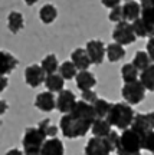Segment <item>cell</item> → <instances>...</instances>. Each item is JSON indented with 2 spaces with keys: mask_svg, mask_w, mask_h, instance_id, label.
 <instances>
[{
  "mask_svg": "<svg viewBox=\"0 0 154 155\" xmlns=\"http://www.w3.org/2000/svg\"><path fill=\"white\" fill-rule=\"evenodd\" d=\"M94 122H89L87 119H82L74 114H65L59 119V128L65 138L77 139L82 138L87 135L88 131H91Z\"/></svg>",
  "mask_w": 154,
  "mask_h": 155,
  "instance_id": "obj_1",
  "label": "cell"
},
{
  "mask_svg": "<svg viewBox=\"0 0 154 155\" xmlns=\"http://www.w3.org/2000/svg\"><path fill=\"white\" fill-rule=\"evenodd\" d=\"M134 111L130 104L127 102H117V104H112L110 112L107 115V121L111 124V127H115L117 129H128L131 128L132 121H134Z\"/></svg>",
  "mask_w": 154,
  "mask_h": 155,
  "instance_id": "obj_2",
  "label": "cell"
},
{
  "mask_svg": "<svg viewBox=\"0 0 154 155\" xmlns=\"http://www.w3.org/2000/svg\"><path fill=\"white\" fill-rule=\"evenodd\" d=\"M141 134L134 131L132 128L124 129L120 135V142L117 148V155H125V154H141Z\"/></svg>",
  "mask_w": 154,
  "mask_h": 155,
  "instance_id": "obj_3",
  "label": "cell"
},
{
  "mask_svg": "<svg viewBox=\"0 0 154 155\" xmlns=\"http://www.w3.org/2000/svg\"><path fill=\"white\" fill-rule=\"evenodd\" d=\"M48 139L46 134L39 129L38 127H30L28 128L25 134H23V139H22V145H23V151L29 152V151H40L43 142Z\"/></svg>",
  "mask_w": 154,
  "mask_h": 155,
  "instance_id": "obj_4",
  "label": "cell"
},
{
  "mask_svg": "<svg viewBox=\"0 0 154 155\" xmlns=\"http://www.w3.org/2000/svg\"><path fill=\"white\" fill-rule=\"evenodd\" d=\"M145 91L147 89L144 88V85L138 79L135 82L124 83V86L121 89V95L127 104H130V105H138L145 98Z\"/></svg>",
  "mask_w": 154,
  "mask_h": 155,
  "instance_id": "obj_5",
  "label": "cell"
},
{
  "mask_svg": "<svg viewBox=\"0 0 154 155\" xmlns=\"http://www.w3.org/2000/svg\"><path fill=\"white\" fill-rule=\"evenodd\" d=\"M112 39L114 42L122 45V46H127V45H131L135 42V33H134V29H132V25L130 22H122L117 23V26L112 30Z\"/></svg>",
  "mask_w": 154,
  "mask_h": 155,
  "instance_id": "obj_6",
  "label": "cell"
},
{
  "mask_svg": "<svg viewBox=\"0 0 154 155\" xmlns=\"http://www.w3.org/2000/svg\"><path fill=\"white\" fill-rule=\"evenodd\" d=\"M87 52H88L92 65H101L104 62V58L107 56V46L104 45L102 40L92 39L87 43Z\"/></svg>",
  "mask_w": 154,
  "mask_h": 155,
  "instance_id": "obj_7",
  "label": "cell"
},
{
  "mask_svg": "<svg viewBox=\"0 0 154 155\" xmlns=\"http://www.w3.org/2000/svg\"><path fill=\"white\" fill-rule=\"evenodd\" d=\"M131 128L141 135H144L145 132H150V131H154V112L135 114Z\"/></svg>",
  "mask_w": 154,
  "mask_h": 155,
  "instance_id": "obj_8",
  "label": "cell"
},
{
  "mask_svg": "<svg viewBox=\"0 0 154 155\" xmlns=\"http://www.w3.org/2000/svg\"><path fill=\"white\" fill-rule=\"evenodd\" d=\"M46 73L40 65H30L25 69V82L30 88H38L42 83H45Z\"/></svg>",
  "mask_w": 154,
  "mask_h": 155,
  "instance_id": "obj_9",
  "label": "cell"
},
{
  "mask_svg": "<svg viewBox=\"0 0 154 155\" xmlns=\"http://www.w3.org/2000/svg\"><path fill=\"white\" fill-rule=\"evenodd\" d=\"M77 104L75 99V94L69 91V89H63L61 91L58 96H56V109L61 112V114H69L74 109V106Z\"/></svg>",
  "mask_w": 154,
  "mask_h": 155,
  "instance_id": "obj_10",
  "label": "cell"
},
{
  "mask_svg": "<svg viewBox=\"0 0 154 155\" xmlns=\"http://www.w3.org/2000/svg\"><path fill=\"white\" fill-rule=\"evenodd\" d=\"M84 152H85V155H110L111 150L108 147V144H107L105 138L92 137L87 142Z\"/></svg>",
  "mask_w": 154,
  "mask_h": 155,
  "instance_id": "obj_11",
  "label": "cell"
},
{
  "mask_svg": "<svg viewBox=\"0 0 154 155\" xmlns=\"http://www.w3.org/2000/svg\"><path fill=\"white\" fill-rule=\"evenodd\" d=\"M35 106L42 112H52L56 108V98L53 96L52 92H49V91L40 92L39 95H36Z\"/></svg>",
  "mask_w": 154,
  "mask_h": 155,
  "instance_id": "obj_12",
  "label": "cell"
},
{
  "mask_svg": "<svg viewBox=\"0 0 154 155\" xmlns=\"http://www.w3.org/2000/svg\"><path fill=\"white\" fill-rule=\"evenodd\" d=\"M71 61L74 62V65L77 66L78 71H88L89 66L92 65L87 49H82V48H77L75 50H72Z\"/></svg>",
  "mask_w": 154,
  "mask_h": 155,
  "instance_id": "obj_13",
  "label": "cell"
},
{
  "mask_svg": "<svg viewBox=\"0 0 154 155\" xmlns=\"http://www.w3.org/2000/svg\"><path fill=\"white\" fill-rule=\"evenodd\" d=\"M141 13H143L141 5L135 0H130V2H125L122 5V16H124L125 22L132 23L134 20L141 17Z\"/></svg>",
  "mask_w": 154,
  "mask_h": 155,
  "instance_id": "obj_14",
  "label": "cell"
},
{
  "mask_svg": "<svg viewBox=\"0 0 154 155\" xmlns=\"http://www.w3.org/2000/svg\"><path fill=\"white\" fill-rule=\"evenodd\" d=\"M65 147L59 138H48L40 148V155H63Z\"/></svg>",
  "mask_w": 154,
  "mask_h": 155,
  "instance_id": "obj_15",
  "label": "cell"
},
{
  "mask_svg": "<svg viewBox=\"0 0 154 155\" xmlns=\"http://www.w3.org/2000/svg\"><path fill=\"white\" fill-rule=\"evenodd\" d=\"M17 59L15 56L6 52V50H0V75H9L15 71V68L17 66Z\"/></svg>",
  "mask_w": 154,
  "mask_h": 155,
  "instance_id": "obj_16",
  "label": "cell"
},
{
  "mask_svg": "<svg viewBox=\"0 0 154 155\" xmlns=\"http://www.w3.org/2000/svg\"><path fill=\"white\" fill-rule=\"evenodd\" d=\"M75 82H77L78 89L88 91V89H92L97 85V78L94 76V73L89 72V71H79L77 78H75Z\"/></svg>",
  "mask_w": 154,
  "mask_h": 155,
  "instance_id": "obj_17",
  "label": "cell"
},
{
  "mask_svg": "<svg viewBox=\"0 0 154 155\" xmlns=\"http://www.w3.org/2000/svg\"><path fill=\"white\" fill-rule=\"evenodd\" d=\"M45 86L46 89L55 94V92H61L63 91V86H65V79L59 75V73H52V75H46V79H45Z\"/></svg>",
  "mask_w": 154,
  "mask_h": 155,
  "instance_id": "obj_18",
  "label": "cell"
},
{
  "mask_svg": "<svg viewBox=\"0 0 154 155\" xmlns=\"http://www.w3.org/2000/svg\"><path fill=\"white\" fill-rule=\"evenodd\" d=\"M111 124L107 119H101V118H97L94 121L92 127H91V132H92L94 137H98V138H105L108 137L110 132L112 131L111 129Z\"/></svg>",
  "mask_w": 154,
  "mask_h": 155,
  "instance_id": "obj_19",
  "label": "cell"
},
{
  "mask_svg": "<svg viewBox=\"0 0 154 155\" xmlns=\"http://www.w3.org/2000/svg\"><path fill=\"white\" fill-rule=\"evenodd\" d=\"M25 28V19H23L22 13L19 12H10L7 16V29L10 30L12 33H19L20 30H23Z\"/></svg>",
  "mask_w": 154,
  "mask_h": 155,
  "instance_id": "obj_20",
  "label": "cell"
},
{
  "mask_svg": "<svg viewBox=\"0 0 154 155\" xmlns=\"http://www.w3.org/2000/svg\"><path fill=\"white\" fill-rule=\"evenodd\" d=\"M58 17V9H56L53 5H45L40 7L39 10V19L40 22L45 23V25H50L53 23Z\"/></svg>",
  "mask_w": 154,
  "mask_h": 155,
  "instance_id": "obj_21",
  "label": "cell"
},
{
  "mask_svg": "<svg viewBox=\"0 0 154 155\" xmlns=\"http://www.w3.org/2000/svg\"><path fill=\"white\" fill-rule=\"evenodd\" d=\"M124 56H125V49L122 45L114 42V43H110L107 46V59L110 62L114 63V62L121 61Z\"/></svg>",
  "mask_w": 154,
  "mask_h": 155,
  "instance_id": "obj_22",
  "label": "cell"
},
{
  "mask_svg": "<svg viewBox=\"0 0 154 155\" xmlns=\"http://www.w3.org/2000/svg\"><path fill=\"white\" fill-rule=\"evenodd\" d=\"M151 58L149 56V53L147 52H144V50H138L137 53L134 55V58H132V65L137 68L140 72H143L144 69H147V68L151 65Z\"/></svg>",
  "mask_w": 154,
  "mask_h": 155,
  "instance_id": "obj_23",
  "label": "cell"
},
{
  "mask_svg": "<svg viewBox=\"0 0 154 155\" xmlns=\"http://www.w3.org/2000/svg\"><path fill=\"white\" fill-rule=\"evenodd\" d=\"M140 82L143 83L147 91L154 92V63H151L143 72H140Z\"/></svg>",
  "mask_w": 154,
  "mask_h": 155,
  "instance_id": "obj_24",
  "label": "cell"
},
{
  "mask_svg": "<svg viewBox=\"0 0 154 155\" xmlns=\"http://www.w3.org/2000/svg\"><path fill=\"white\" fill-rule=\"evenodd\" d=\"M121 78L124 83H130V82H135L140 78V71L134 66L132 63H125L121 68Z\"/></svg>",
  "mask_w": 154,
  "mask_h": 155,
  "instance_id": "obj_25",
  "label": "cell"
},
{
  "mask_svg": "<svg viewBox=\"0 0 154 155\" xmlns=\"http://www.w3.org/2000/svg\"><path fill=\"white\" fill-rule=\"evenodd\" d=\"M40 66H42V69L45 71V73L46 75H52V73H56L58 71H59V62H58V58H56L55 55H48L43 58V61L40 62Z\"/></svg>",
  "mask_w": 154,
  "mask_h": 155,
  "instance_id": "obj_26",
  "label": "cell"
},
{
  "mask_svg": "<svg viewBox=\"0 0 154 155\" xmlns=\"http://www.w3.org/2000/svg\"><path fill=\"white\" fill-rule=\"evenodd\" d=\"M58 72H59V75H61L65 81H71L74 78H77L78 69H77V66L74 65L72 61H66V62H63V63H61Z\"/></svg>",
  "mask_w": 154,
  "mask_h": 155,
  "instance_id": "obj_27",
  "label": "cell"
},
{
  "mask_svg": "<svg viewBox=\"0 0 154 155\" xmlns=\"http://www.w3.org/2000/svg\"><path fill=\"white\" fill-rule=\"evenodd\" d=\"M92 106H94V111H95L97 118L105 119L107 115H108V112H110V109H111V106H112V104H110L108 101L102 99V98H98V99L92 104Z\"/></svg>",
  "mask_w": 154,
  "mask_h": 155,
  "instance_id": "obj_28",
  "label": "cell"
},
{
  "mask_svg": "<svg viewBox=\"0 0 154 155\" xmlns=\"http://www.w3.org/2000/svg\"><path fill=\"white\" fill-rule=\"evenodd\" d=\"M141 19L147 26L149 30V38L154 36V7H149V9H143L141 13Z\"/></svg>",
  "mask_w": 154,
  "mask_h": 155,
  "instance_id": "obj_29",
  "label": "cell"
},
{
  "mask_svg": "<svg viewBox=\"0 0 154 155\" xmlns=\"http://www.w3.org/2000/svg\"><path fill=\"white\" fill-rule=\"evenodd\" d=\"M38 128L39 129H42V131L46 134V137H48V138H55L56 134H58V127L53 125V124L50 122V119H48V118L39 122Z\"/></svg>",
  "mask_w": 154,
  "mask_h": 155,
  "instance_id": "obj_30",
  "label": "cell"
},
{
  "mask_svg": "<svg viewBox=\"0 0 154 155\" xmlns=\"http://www.w3.org/2000/svg\"><path fill=\"white\" fill-rule=\"evenodd\" d=\"M131 25H132L134 33H135L137 38H149V30H147V26H145V23L143 22V19H141V17L137 19V20H134Z\"/></svg>",
  "mask_w": 154,
  "mask_h": 155,
  "instance_id": "obj_31",
  "label": "cell"
},
{
  "mask_svg": "<svg viewBox=\"0 0 154 155\" xmlns=\"http://www.w3.org/2000/svg\"><path fill=\"white\" fill-rule=\"evenodd\" d=\"M141 147H143V150L154 154V131L145 132L141 137Z\"/></svg>",
  "mask_w": 154,
  "mask_h": 155,
  "instance_id": "obj_32",
  "label": "cell"
},
{
  "mask_svg": "<svg viewBox=\"0 0 154 155\" xmlns=\"http://www.w3.org/2000/svg\"><path fill=\"white\" fill-rule=\"evenodd\" d=\"M105 141H107V144H108V147H110L111 152H112V151H117V148H118V142H120V134L115 132V131H111L110 135L105 137Z\"/></svg>",
  "mask_w": 154,
  "mask_h": 155,
  "instance_id": "obj_33",
  "label": "cell"
},
{
  "mask_svg": "<svg viewBox=\"0 0 154 155\" xmlns=\"http://www.w3.org/2000/svg\"><path fill=\"white\" fill-rule=\"evenodd\" d=\"M108 19L110 22L112 23H120L124 20V16H122V6H117L114 9H111L110 15H108Z\"/></svg>",
  "mask_w": 154,
  "mask_h": 155,
  "instance_id": "obj_34",
  "label": "cell"
},
{
  "mask_svg": "<svg viewBox=\"0 0 154 155\" xmlns=\"http://www.w3.org/2000/svg\"><path fill=\"white\" fill-rule=\"evenodd\" d=\"M81 98H82V101H85V102H88V104H91V105H92L94 102L98 99V95L95 94L92 89H88V91H82Z\"/></svg>",
  "mask_w": 154,
  "mask_h": 155,
  "instance_id": "obj_35",
  "label": "cell"
},
{
  "mask_svg": "<svg viewBox=\"0 0 154 155\" xmlns=\"http://www.w3.org/2000/svg\"><path fill=\"white\" fill-rule=\"evenodd\" d=\"M101 3H102V6L104 7H107V9H114V7H117V6H121L120 3H121V0H101Z\"/></svg>",
  "mask_w": 154,
  "mask_h": 155,
  "instance_id": "obj_36",
  "label": "cell"
},
{
  "mask_svg": "<svg viewBox=\"0 0 154 155\" xmlns=\"http://www.w3.org/2000/svg\"><path fill=\"white\" fill-rule=\"evenodd\" d=\"M147 53H149V56L151 58V61L154 62V36H151V38L149 39V42H147V50H145Z\"/></svg>",
  "mask_w": 154,
  "mask_h": 155,
  "instance_id": "obj_37",
  "label": "cell"
},
{
  "mask_svg": "<svg viewBox=\"0 0 154 155\" xmlns=\"http://www.w3.org/2000/svg\"><path fill=\"white\" fill-rule=\"evenodd\" d=\"M7 85H9V81H7V78L5 75H0V94L7 88Z\"/></svg>",
  "mask_w": 154,
  "mask_h": 155,
  "instance_id": "obj_38",
  "label": "cell"
},
{
  "mask_svg": "<svg viewBox=\"0 0 154 155\" xmlns=\"http://www.w3.org/2000/svg\"><path fill=\"white\" fill-rule=\"evenodd\" d=\"M141 9H149V7H154V0H140Z\"/></svg>",
  "mask_w": 154,
  "mask_h": 155,
  "instance_id": "obj_39",
  "label": "cell"
},
{
  "mask_svg": "<svg viewBox=\"0 0 154 155\" xmlns=\"http://www.w3.org/2000/svg\"><path fill=\"white\" fill-rule=\"evenodd\" d=\"M7 108H9V105H7V102L3 99H0V116L5 115L6 111H7Z\"/></svg>",
  "mask_w": 154,
  "mask_h": 155,
  "instance_id": "obj_40",
  "label": "cell"
},
{
  "mask_svg": "<svg viewBox=\"0 0 154 155\" xmlns=\"http://www.w3.org/2000/svg\"><path fill=\"white\" fill-rule=\"evenodd\" d=\"M5 155H25V151H20V150H17V148H12Z\"/></svg>",
  "mask_w": 154,
  "mask_h": 155,
  "instance_id": "obj_41",
  "label": "cell"
},
{
  "mask_svg": "<svg viewBox=\"0 0 154 155\" xmlns=\"http://www.w3.org/2000/svg\"><path fill=\"white\" fill-rule=\"evenodd\" d=\"M25 3L28 6H35L36 3H38V0H25Z\"/></svg>",
  "mask_w": 154,
  "mask_h": 155,
  "instance_id": "obj_42",
  "label": "cell"
},
{
  "mask_svg": "<svg viewBox=\"0 0 154 155\" xmlns=\"http://www.w3.org/2000/svg\"><path fill=\"white\" fill-rule=\"evenodd\" d=\"M25 155H40V151H29V152H25Z\"/></svg>",
  "mask_w": 154,
  "mask_h": 155,
  "instance_id": "obj_43",
  "label": "cell"
},
{
  "mask_svg": "<svg viewBox=\"0 0 154 155\" xmlns=\"http://www.w3.org/2000/svg\"><path fill=\"white\" fill-rule=\"evenodd\" d=\"M125 2H130V0H125Z\"/></svg>",
  "mask_w": 154,
  "mask_h": 155,
  "instance_id": "obj_44",
  "label": "cell"
}]
</instances>
